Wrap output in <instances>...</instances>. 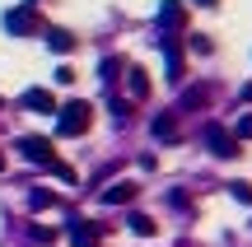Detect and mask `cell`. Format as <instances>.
Wrapping results in <instances>:
<instances>
[{"mask_svg": "<svg viewBox=\"0 0 252 247\" xmlns=\"http://www.w3.org/2000/svg\"><path fill=\"white\" fill-rule=\"evenodd\" d=\"M56 131H61V136H80V131H89V103H65L61 117H56Z\"/></svg>", "mask_w": 252, "mask_h": 247, "instance_id": "obj_1", "label": "cell"}, {"mask_svg": "<svg viewBox=\"0 0 252 247\" xmlns=\"http://www.w3.org/2000/svg\"><path fill=\"white\" fill-rule=\"evenodd\" d=\"M19 149H24V159H28V164H37V168H56L52 140H37V136H28V140H19Z\"/></svg>", "mask_w": 252, "mask_h": 247, "instance_id": "obj_2", "label": "cell"}, {"mask_svg": "<svg viewBox=\"0 0 252 247\" xmlns=\"http://www.w3.org/2000/svg\"><path fill=\"white\" fill-rule=\"evenodd\" d=\"M5 28H9V33H33V28H37V14H33V9H9V14H5Z\"/></svg>", "mask_w": 252, "mask_h": 247, "instance_id": "obj_3", "label": "cell"}, {"mask_svg": "<svg viewBox=\"0 0 252 247\" xmlns=\"http://www.w3.org/2000/svg\"><path fill=\"white\" fill-rule=\"evenodd\" d=\"M206 140H210V149H215L220 159H229V154H234V140H229V131H220V126H206Z\"/></svg>", "mask_w": 252, "mask_h": 247, "instance_id": "obj_4", "label": "cell"}, {"mask_svg": "<svg viewBox=\"0 0 252 247\" xmlns=\"http://www.w3.org/2000/svg\"><path fill=\"white\" fill-rule=\"evenodd\" d=\"M24 108H33V112H56V103H52V93H47V89H28V93H24Z\"/></svg>", "mask_w": 252, "mask_h": 247, "instance_id": "obj_5", "label": "cell"}, {"mask_svg": "<svg viewBox=\"0 0 252 247\" xmlns=\"http://www.w3.org/2000/svg\"><path fill=\"white\" fill-rule=\"evenodd\" d=\"M103 201H108V205H126V201H135V187L131 182H117L112 192H103Z\"/></svg>", "mask_w": 252, "mask_h": 247, "instance_id": "obj_6", "label": "cell"}, {"mask_svg": "<svg viewBox=\"0 0 252 247\" xmlns=\"http://www.w3.org/2000/svg\"><path fill=\"white\" fill-rule=\"evenodd\" d=\"M70 238H75V247H94V243H98V229H84V224H75Z\"/></svg>", "mask_w": 252, "mask_h": 247, "instance_id": "obj_7", "label": "cell"}, {"mask_svg": "<svg viewBox=\"0 0 252 247\" xmlns=\"http://www.w3.org/2000/svg\"><path fill=\"white\" fill-rule=\"evenodd\" d=\"M47 47H56V52H70L75 37H70V33H61V28H52V33H47Z\"/></svg>", "mask_w": 252, "mask_h": 247, "instance_id": "obj_8", "label": "cell"}, {"mask_svg": "<svg viewBox=\"0 0 252 247\" xmlns=\"http://www.w3.org/2000/svg\"><path fill=\"white\" fill-rule=\"evenodd\" d=\"M159 19H163V24H182V9H178V0H163Z\"/></svg>", "mask_w": 252, "mask_h": 247, "instance_id": "obj_9", "label": "cell"}, {"mask_svg": "<svg viewBox=\"0 0 252 247\" xmlns=\"http://www.w3.org/2000/svg\"><path fill=\"white\" fill-rule=\"evenodd\" d=\"M131 229L140 233V238H150V233H154V220H150V215H131Z\"/></svg>", "mask_w": 252, "mask_h": 247, "instance_id": "obj_10", "label": "cell"}, {"mask_svg": "<svg viewBox=\"0 0 252 247\" xmlns=\"http://www.w3.org/2000/svg\"><path fill=\"white\" fill-rule=\"evenodd\" d=\"M131 93H135V98H145V93H150V80H145V70H131Z\"/></svg>", "mask_w": 252, "mask_h": 247, "instance_id": "obj_11", "label": "cell"}, {"mask_svg": "<svg viewBox=\"0 0 252 247\" xmlns=\"http://www.w3.org/2000/svg\"><path fill=\"white\" fill-rule=\"evenodd\" d=\"M154 136H163V140H168V136H178V126H173V117H159V121H154Z\"/></svg>", "mask_w": 252, "mask_h": 247, "instance_id": "obj_12", "label": "cell"}, {"mask_svg": "<svg viewBox=\"0 0 252 247\" xmlns=\"http://www.w3.org/2000/svg\"><path fill=\"white\" fill-rule=\"evenodd\" d=\"M234 196H238V201H248V205H252V187H243V182H234Z\"/></svg>", "mask_w": 252, "mask_h": 247, "instance_id": "obj_13", "label": "cell"}, {"mask_svg": "<svg viewBox=\"0 0 252 247\" xmlns=\"http://www.w3.org/2000/svg\"><path fill=\"white\" fill-rule=\"evenodd\" d=\"M238 136H243V140H252V117H243V121H238Z\"/></svg>", "mask_w": 252, "mask_h": 247, "instance_id": "obj_14", "label": "cell"}, {"mask_svg": "<svg viewBox=\"0 0 252 247\" xmlns=\"http://www.w3.org/2000/svg\"><path fill=\"white\" fill-rule=\"evenodd\" d=\"M196 5H206V9H215V5H220V0H196Z\"/></svg>", "mask_w": 252, "mask_h": 247, "instance_id": "obj_15", "label": "cell"}]
</instances>
